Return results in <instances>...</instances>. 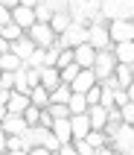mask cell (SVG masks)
<instances>
[{
    "label": "cell",
    "mask_w": 134,
    "mask_h": 155,
    "mask_svg": "<svg viewBox=\"0 0 134 155\" xmlns=\"http://www.w3.org/2000/svg\"><path fill=\"white\" fill-rule=\"evenodd\" d=\"M111 147L117 149L120 155H131V149H134V126H126V123H123V129L114 135Z\"/></svg>",
    "instance_id": "6"
},
{
    "label": "cell",
    "mask_w": 134,
    "mask_h": 155,
    "mask_svg": "<svg viewBox=\"0 0 134 155\" xmlns=\"http://www.w3.org/2000/svg\"><path fill=\"white\" fill-rule=\"evenodd\" d=\"M126 94H128V100H131V103H134V82H131V85L126 88Z\"/></svg>",
    "instance_id": "42"
},
{
    "label": "cell",
    "mask_w": 134,
    "mask_h": 155,
    "mask_svg": "<svg viewBox=\"0 0 134 155\" xmlns=\"http://www.w3.org/2000/svg\"><path fill=\"white\" fill-rule=\"evenodd\" d=\"M35 15H38V21H41V24H50L56 12H53V9L47 6V3H38V6H35Z\"/></svg>",
    "instance_id": "29"
},
{
    "label": "cell",
    "mask_w": 134,
    "mask_h": 155,
    "mask_svg": "<svg viewBox=\"0 0 134 155\" xmlns=\"http://www.w3.org/2000/svg\"><path fill=\"white\" fill-rule=\"evenodd\" d=\"M134 0H102V18L117 21V18H131Z\"/></svg>",
    "instance_id": "2"
},
{
    "label": "cell",
    "mask_w": 134,
    "mask_h": 155,
    "mask_svg": "<svg viewBox=\"0 0 134 155\" xmlns=\"http://www.w3.org/2000/svg\"><path fill=\"white\" fill-rule=\"evenodd\" d=\"M91 44L96 50H111L114 41H111V32H108V21L105 18H96L91 24Z\"/></svg>",
    "instance_id": "4"
},
{
    "label": "cell",
    "mask_w": 134,
    "mask_h": 155,
    "mask_svg": "<svg viewBox=\"0 0 134 155\" xmlns=\"http://www.w3.org/2000/svg\"><path fill=\"white\" fill-rule=\"evenodd\" d=\"M0 3H3L6 9H18V6H21V0H0Z\"/></svg>",
    "instance_id": "38"
},
{
    "label": "cell",
    "mask_w": 134,
    "mask_h": 155,
    "mask_svg": "<svg viewBox=\"0 0 134 155\" xmlns=\"http://www.w3.org/2000/svg\"><path fill=\"white\" fill-rule=\"evenodd\" d=\"M21 68H24V59H21V56H15L12 50L0 53V70H12V73H15V70H21Z\"/></svg>",
    "instance_id": "19"
},
{
    "label": "cell",
    "mask_w": 134,
    "mask_h": 155,
    "mask_svg": "<svg viewBox=\"0 0 134 155\" xmlns=\"http://www.w3.org/2000/svg\"><path fill=\"white\" fill-rule=\"evenodd\" d=\"M73 53H76V64H79V68H93L99 50H96L93 44H79V47H73Z\"/></svg>",
    "instance_id": "11"
},
{
    "label": "cell",
    "mask_w": 134,
    "mask_h": 155,
    "mask_svg": "<svg viewBox=\"0 0 134 155\" xmlns=\"http://www.w3.org/2000/svg\"><path fill=\"white\" fill-rule=\"evenodd\" d=\"M26 35H29V38H32V41L38 44V47H44V50H50L53 44L59 41V35H56V29H53L50 24H41V21L29 26V29H26Z\"/></svg>",
    "instance_id": "1"
},
{
    "label": "cell",
    "mask_w": 134,
    "mask_h": 155,
    "mask_svg": "<svg viewBox=\"0 0 134 155\" xmlns=\"http://www.w3.org/2000/svg\"><path fill=\"white\" fill-rule=\"evenodd\" d=\"M29 100H32V105H38V108H50V91L44 85H35L32 91H29Z\"/></svg>",
    "instance_id": "20"
},
{
    "label": "cell",
    "mask_w": 134,
    "mask_h": 155,
    "mask_svg": "<svg viewBox=\"0 0 134 155\" xmlns=\"http://www.w3.org/2000/svg\"><path fill=\"white\" fill-rule=\"evenodd\" d=\"M53 135L59 138V143H73V126H70V117L67 120H53Z\"/></svg>",
    "instance_id": "14"
},
{
    "label": "cell",
    "mask_w": 134,
    "mask_h": 155,
    "mask_svg": "<svg viewBox=\"0 0 134 155\" xmlns=\"http://www.w3.org/2000/svg\"><path fill=\"white\" fill-rule=\"evenodd\" d=\"M0 35H3V38H6V41L12 44V41H18V38H24V35H26V29H21V26H18L15 21H12V24L0 26Z\"/></svg>",
    "instance_id": "25"
},
{
    "label": "cell",
    "mask_w": 134,
    "mask_h": 155,
    "mask_svg": "<svg viewBox=\"0 0 134 155\" xmlns=\"http://www.w3.org/2000/svg\"><path fill=\"white\" fill-rule=\"evenodd\" d=\"M59 152H61V155H79V149H76V143H61Z\"/></svg>",
    "instance_id": "35"
},
{
    "label": "cell",
    "mask_w": 134,
    "mask_h": 155,
    "mask_svg": "<svg viewBox=\"0 0 134 155\" xmlns=\"http://www.w3.org/2000/svg\"><path fill=\"white\" fill-rule=\"evenodd\" d=\"M41 111H44V108H38V105H29V108L24 111L26 123H29V126H38V123H41Z\"/></svg>",
    "instance_id": "30"
},
{
    "label": "cell",
    "mask_w": 134,
    "mask_h": 155,
    "mask_svg": "<svg viewBox=\"0 0 134 155\" xmlns=\"http://www.w3.org/2000/svg\"><path fill=\"white\" fill-rule=\"evenodd\" d=\"M6 155H29V152H26V149H9Z\"/></svg>",
    "instance_id": "41"
},
{
    "label": "cell",
    "mask_w": 134,
    "mask_h": 155,
    "mask_svg": "<svg viewBox=\"0 0 134 155\" xmlns=\"http://www.w3.org/2000/svg\"><path fill=\"white\" fill-rule=\"evenodd\" d=\"M114 79L120 82V88H128L134 82V70L131 64H117V70H114Z\"/></svg>",
    "instance_id": "22"
},
{
    "label": "cell",
    "mask_w": 134,
    "mask_h": 155,
    "mask_svg": "<svg viewBox=\"0 0 134 155\" xmlns=\"http://www.w3.org/2000/svg\"><path fill=\"white\" fill-rule=\"evenodd\" d=\"M6 24H12V9H6L0 3V26H6Z\"/></svg>",
    "instance_id": "34"
},
{
    "label": "cell",
    "mask_w": 134,
    "mask_h": 155,
    "mask_svg": "<svg viewBox=\"0 0 134 155\" xmlns=\"http://www.w3.org/2000/svg\"><path fill=\"white\" fill-rule=\"evenodd\" d=\"M9 50L15 53V56H21V59H24V64H26V59H29V56H32V53L38 50V44H35L32 38H29V35H24V38L12 41V47H9Z\"/></svg>",
    "instance_id": "13"
},
{
    "label": "cell",
    "mask_w": 134,
    "mask_h": 155,
    "mask_svg": "<svg viewBox=\"0 0 134 155\" xmlns=\"http://www.w3.org/2000/svg\"><path fill=\"white\" fill-rule=\"evenodd\" d=\"M108 32L114 44L123 41H134V21L131 18H117V21H108Z\"/></svg>",
    "instance_id": "3"
},
{
    "label": "cell",
    "mask_w": 134,
    "mask_h": 155,
    "mask_svg": "<svg viewBox=\"0 0 134 155\" xmlns=\"http://www.w3.org/2000/svg\"><path fill=\"white\" fill-rule=\"evenodd\" d=\"M12 21H15L21 29H29L32 24H38V15H35V6H21L18 9H12Z\"/></svg>",
    "instance_id": "9"
},
{
    "label": "cell",
    "mask_w": 134,
    "mask_h": 155,
    "mask_svg": "<svg viewBox=\"0 0 134 155\" xmlns=\"http://www.w3.org/2000/svg\"><path fill=\"white\" fill-rule=\"evenodd\" d=\"M131 70H134V64H131Z\"/></svg>",
    "instance_id": "44"
},
{
    "label": "cell",
    "mask_w": 134,
    "mask_h": 155,
    "mask_svg": "<svg viewBox=\"0 0 134 155\" xmlns=\"http://www.w3.org/2000/svg\"><path fill=\"white\" fill-rule=\"evenodd\" d=\"M70 97H73V88L64 82V85H59L56 91H50V105L53 103H64L67 105V103H70Z\"/></svg>",
    "instance_id": "24"
},
{
    "label": "cell",
    "mask_w": 134,
    "mask_h": 155,
    "mask_svg": "<svg viewBox=\"0 0 134 155\" xmlns=\"http://www.w3.org/2000/svg\"><path fill=\"white\" fill-rule=\"evenodd\" d=\"M93 85H99V76H96V70H93V68H82V73L70 82V88H73L76 94H88Z\"/></svg>",
    "instance_id": "7"
},
{
    "label": "cell",
    "mask_w": 134,
    "mask_h": 155,
    "mask_svg": "<svg viewBox=\"0 0 134 155\" xmlns=\"http://www.w3.org/2000/svg\"><path fill=\"white\" fill-rule=\"evenodd\" d=\"M79 73H82V68H79V64H67V68H61V82H67V85H70V82H73L76 76H79Z\"/></svg>",
    "instance_id": "28"
},
{
    "label": "cell",
    "mask_w": 134,
    "mask_h": 155,
    "mask_svg": "<svg viewBox=\"0 0 134 155\" xmlns=\"http://www.w3.org/2000/svg\"><path fill=\"white\" fill-rule=\"evenodd\" d=\"M29 105H32L29 94H21V91H9V100H6V111H9V114H24Z\"/></svg>",
    "instance_id": "10"
},
{
    "label": "cell",
    "mask_w": 134,
    "mask_h": 155,
    "mask_svg": "<svg viewBox=\"0 0 134 155\" xmlns=\"http://www.w3.org/2000/svg\"><path fill=\"white\" fill-rule=\"evenodd\" d=\"M15 73H12V70H0V91H15V82H18Z\"/></svg>",
    "instance_id": "26"
},
{
    "label": "cell",
    "mask_w": 134,
    "mask_h": 155,
    "mask_svg": "<svg viewBox=\"0 0 134 155\" xmlns=\"http://www.w3.org/2000/svg\"><path fill=\"white\" fill-rule=\"evenodd\" d=\"M114 56H117L120 64H134V41L114 44Z\"/></svg>",
    "instance_id": "18"
},
{
    "label": "cell",
    "mask_w": 134,
    "mask_h": 155,
    "mask_svg": "<svg viewBox=\"0 0 134 155\" xmlns=\"http://www.w3.org/2000/svg\"><path fill=\"white\" fill-rule=\"evenodd\" d=\"M53 155H61V152H59V149H56V152H53Z\"/></svg>",
    "instance_id": "43"
},
{
    "label": "cell",
    "mask_w": 134,
    "mask_h": 155,
    "mask_svg": "<svg viewBox=\"0 0 134 155\" xmlns=\"http://www.w3.org/2000/svg\"><path fill=\"white\" fill-rule=\"evenodd\" d=\"M96 155H120V152H117V149H114V147H105V149H99V152H96Z\"/></svg>",
    "instance_id": "39"
},
{
    "label": "cell",
    "mask_w": 134,
    "mask_h": 155,
    "mask_svg": "<svg viewBox=\"0 0 134 155\" xmlns=\"http://www.w3.org/2000/svg\"><path fill=\"white\" fill-rule=\"evenodd\" d=\"M117 56H114V47L111 50H99L96 53V64H93V70H96V76H99V82L102 79H108L114 70H117Z\"/></svg>",
    "instance_id": "5"
},
{
    "label": "cell",
    "mask_w": 134,
    "mask_h": 155,
    "mask_svg": "<svg viewBox=\"0 0 134 155\" xmlns=\"http://www.w3.org/2000/svg\"><path fill=\"white\" fill-rule=\"evenodd\" d=\"M67 105H70V111H73V114H88V108H91L88 97H85V94H76V91H73V97H70V103H67Z\"/></svg>",
    "instance_id": "23"
},
{
    "label": "cell",
    "mask_w": 134,
    "mask_h": 155,
    "mask_svg": "<svg viewBox=\"0 0 134 155\" xmlns=\"http://www.w3.org/2000/svg\"><path fill=\"white\" fill-rule=\"evenodd\" d=\"M73 143H76V149H79V155H96L99 152V149H93L88 140H73Z\"/></svg>",
    "instance_id": "33"
},
{
    "label": "cell",
    "mask_w": 134,
    "mask_h": 155,
    "mask_svg": "<svg viewBox=\"0 0 134 155\" xmlns=\"http://www.w3.org/2000/svg\"><path fill=\"white\" fill-rule=\"evenodd\" d=\"M6 143H9V135L3 132V126H0V155H6Z\"/></svg>",
    "instance_id": "36"
},
{
    "label": "cell",
    "mask_w": 134,
    "mask_h": 155,
    "mask_svg": "<svg viewBox=\"0 0 134 155\" xmlns=\"http://www.w3.org/2000/svg\"><path fill=\"white\" fill-rule=\"evenodd\" d=\"M120 114H123V123L126 126H134V103H126L120 108Z\"/></svg>",
    "instance_id": "31"
},
{
    "label": "cell",
    "mask_w": 134,
    "mask_h": 155,
    "mask_svg": "<svg viewBox=\"0 0 134 155\" xmlns=\"http://www.w3.org/2000/svg\"><path fill=\"white\" fill-rule=\"evenodd\" d=\"M70 24H73V15H70L67 9H61V12H56V15H53V21H50V26L56 29V35H64L67 29H70Z\"/></svg>",
    "instance_id": "17"
},
{
    "label": "cell",
    "mask_w": 134,
    "mask_h": 155,
    "mask_svg": "<svg viewBox=\"0 0 134 155\" xmlns=\"http://www.w3.org/2000/svg\"><path fill=\"white\" fill-rule=\"evenodd\" d=\"M9 47H12V44H9V41H6V38H3V35H0V53H6V50H9Z\"/></svg>",
    "instance_id": "40"
},
{
    "label": "cell",
    "mask_w": 134,
    "mask_h": 155,
    "mask_svg": "<svg viewBox=\"0 0 134 155\" xmlns=\"http://www.w3.org/2000/svg\"><path fill=\"white\" fill-rule=\"evenodd\" d=\"M47 111H50L53 117H56V120H67V117L73 114V111H70V105H64V103H53L50 108H47Z\"/></svg>",
    "instance_id": "27"
},
{
    "label": "cell",
    "mask_w": 134,
    "mask_h": 155,
    "mask_svg": "<svg viewBox=\"0 0 134 155\" xmlns=\"http://www.w3.org/2000/svg\"><path fill=\"white\" fill-rule=\"evenodd\" d=\"M85 97H88V103H91V105H99L102 103V85H93Z\"/></svg>",
    "instance_id": "32"
},
{
    "label": "cell",
    "mask_w": 134,
    "mask_h": 155,
    "mask_svg": "<svg viewBox=\"0 0 134 155\" xmlns=\"http://www.w3.org/2000/svg\"><path fill=\"white\" fill-rule=\"evenodd\" d=\"M70 126H73V138L76 140H85L93 132L91 117H88V114H70Z\"/></svg>",
    "instance_id": "12"
},
{
    "label": "cell",
    "mask_w": 134,
    "mask_h": 155,
    "mask_svg": "<svg viewBox=\"0 0 134 155\" xmlns=\"http://www.w3.org/2000/svg\"><path fill=\"white\" fill-rule=\"evenodd\" d=\"M0 126H3L6 135H26V132H29V123H26L24 114H6Z\"/></svg>",
    "instance_id": "8"
},
{
    "label": "cell",
    "mask_w": 134,
    "mask_h": 155,
    "mask_svg": "<svg viewBox=\"0 0 134 155\" xmlns=\"http://www.w3.org/2000/svg\"><path fill=\"white\" fill-rule=\"evenodd\" d=\"M108 111L111 108H105V105H91V108H88V117H91L93 129H105V126H108Z\"/></svg>",
    "instance_id": "16"
},
{
    "label": "cell",
    "mask_w": 134,
    "mask_h": 155,
    "mask_svg": "<svg viewBox=\"0 0 134 155\" xmlns=\"http://www.w3.org/2000/svg\"><path fill=\"white\" fill-rule=\"evenodd\" d=\"M29 155H53V149H47V147H35V149H29Z\"/></svg>",
    "instance_id": "37"
},
{
    "label": "cell",
    "mask_w": 134,
    "mask_h": 155,
    "mask_svg": "<svg viewBox=\"0 0 134 155\" xmlns=\"http://www.w3.org/2000/svg\"><path fill=\"white\" fill-rule=\"evenodd\" d=\"M85 140H88L93 149H105V147H111V138H108V132H105V129H93Z\"/></svg>",
    "instance_id": "21"
},
{
    "label": "cell",
    "mask_w": 134,
    "mask_h": 155,
    "mask_svg": "<svg viewBox=\"0 0 134 155\" xmlns=\"http://www.w3.org/2000/svg\"><path fill=\"white\" fill-rule=\"evenodd\" d=\"M41 85L47 91H56L59 85H64L61 82V70L59 68H41Z\"/></svg>",
    "instance_id": "15"
}]
</instances>
